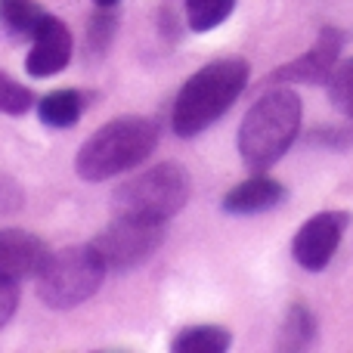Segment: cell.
<instances>
[{
  "label": "cell",
  "mask_w": 353,
  "mask_h": 353,
  "mask_svg": "<svg viewBox=\"0 0 353 353\" xmlns=\"http://www.w3.org/2000/svg\"><path fill=\"white\" fill-rule=\"evenodd\" d=\"M251 78V65L239 56L214 59L201 65L186 84L180 87L171 112V128L176 137L189 140L208 130L217 118H223L232 109L239 97L245 93Z\"/></svg>",
  "instance_id": "1"
},
{
  "label": "cell",
  "mask_w": 353,
  "mask_h": 353,
  "mask_svg": "<svg viewBox=\"0 0 353 353\" xmlns=\"http://www.w3.org/2000/svg\"><path fill=\"white\" fill-rule=\"evenodd\" d=\"M301 97L292 87L267 90L239 124V155L254 174L270 171L301 134Z\"/></svg>",
  "instance_id": "2"
},
{
  "label": "cell",
  "mask_w": 353,
  "mask_h": 353,
  "mask_svg": "<svg viewBox=\"0 0 353 353\" xmlns=\"http://www.w3.org/2000/svg\"><path fill=\"white\" fill-rule=\"evenodd\" d=\"M159 146V124L146 115H121L97 130L78 149L74 171L87 183H103L134 171Z\"/></svg>",
  "instance_id": "3"
},
{
  "label": "cell",
  "mask_w": 353,
  "mask_h": 353,
  "mask_svg": "<svg viewBox=\"0 0 353 353\" xmlns=\"http://www.w3.org/2000/svg\"><path fill=\"white\" fill-rule=\"evenodd\" d=\"M189 195H192V180H189L186 168L176 165V161H161V165L149 168L146 174L115 186L112 214L168 223L186 208Z\"/></svg>",
  "instance_id": "4"
},
{
  "label": "cell",
  "mask_w": 353,
  "mask_h": 353,
  "mask_svg": "<svg viewBox=\"0 0 353 353\" xmlns=\"http://www.w3.org/2000/svg\"><path fill=\"white\" fill-rule=\"evenodd\" d=\"M109 273L99 251L90 245H68L50 254L43 270L37 273V298L50 310H74L103 288Z\"/></svg>",
  "instance_id": "5"
},
{
  "label": "cell",
  "mask_w": 353,
  "mask_h": 353,
  "mask_svg": "<svg viewBox=\"0 0 353 353\" xmlns=\"http://www.w3.org/2000/svg\"><path fill=\"white\" fill-rule=\"evenodd\" d=\"M165 242V223L140 217H115L97 239L93 248L105 261L112 273H130L143 267Z\"/></svg>",
  "instance_id": "6"
},
{
  "label": "cell",
  "mask_w": 353,
  "mask_h": 353,
  "mask_svg": "<svg viewBox=\"0 0 353 353\" xmlns=\"http://www.w3.org/2000/svg\"><path fill=\"white\" fill-rule=\"evenodd\" d=\"M350 220L353 217L347 211H319L310 220H304L292 239V257L298 261V267L310 270V273L329 267Z\"/></svg>",
  "instance_id": "7"
},
{
  "label": "cell",
  "mask_w": 353,
  "mask_h": 353,
  "mask_svg": "<svg viewBox=\"0 0 353 353\" xmlns=\"http://www.w3.org/2000/svg\"><path fill=\"white\" fill-rule=\"evenodd\" d=\"M341 47H344V34L338 28H332V25H325L319 31L316 43L307 53H301L288 65L267 74L263 84H329L335 65L341 62Z\"/></svg>",
  "instance_id": "8"
},
{
  "label": "cell",
  "mask_w": 353,
  "mask_h": 353,
  "mask_svg": "<svg viewBox=\"0 0 353 353\" xmlns=\"http://www.w3.org/2000/svg\"><path fill=\"white\" fill-rule=\"evenodd\" d=\"M72 31L62 19L56 16H43V22L37 25L34 37H31V50H28V59H25V72L31 78H53L59 74L62 68L68 65L72 59Z\"/></svg>",
  "instance_id": "9"
},
{
  "label": "cell",
  "mask_w": 353,
  "mask_h": 353,
  "mask_svg": "<svg viewBox=\"0 0 353 353\" xmlns=\"http://www.w3.org/2000/svg\"><path fill=\"white\" fill-rule=\"evenodd\" d=\"M50 254L53 251L34 232L16 230V226L0 230V276L3 279H12V282L37 279V273L50 261Z\"/></svg>",
  "instance_id": "10"
},
{
  "label": "cell",
  "mask_w": 353,
  "mask_h": 353,
  "mask_svg": "<svg viewBox=\"0 0 353 353\" xmlns=\"http://www.w3.org/2000/svg\"><path fill=\"white\" fill-rule=\"evenodd\" d=\"M285 195L288 192L279 180L261 171L248 176L245 183H239V186H232L223 195L220 208H223V214H232V217H251V214H263L270 208H276L279 201H285Z\"/></svg>",
  "instance_id": "11"
},
{
  "label": "cell",
  "mask_w": 353,
  "mask_h": 353,
  "mask_svg": "<svg viewBox=\"0 0 353 353\" xmlns=\"http://www.w3.org/2000/svg\"><path fill=\"white\" fill-rule=\"evenodd\" d=\"M81 115H84V99H81L78 90H53L37 103V118L56 130L74 128L81 121Z\"/></svg>",
  "instance_id": "12"
},
{
  "label": "cell",
  "mask_w": 353,
  "mask_h": 353,
  "mask_svg": "<svg viewBox=\"0 0 353 353\" xmlns=\"http://www.w3.org/2000/svg\"><path fill=\"white\" fill-rule=\"evenodd\" d=\"M232 335L223 325H186L176 332L171 350L176 353H223L230 350Z\"/></svg>",
  "instance_id": "13"
},
{
  "label": "cell",
  "mask_w": 353,
  "mask_h": 353,
  "mask_svg": "<svg viewBox=\"0 0 353 353\" xmlns=\"http://www.w3.org/2000/svg\"><path fill=\"white\" fill-rule=\"evenodd\" d=\"M47 10L34 0H0V25L12 37H34Z\"/></svg>",
  "instance_id": "14"
},
{
  "label": "cell",
  "mask_w": 353,
  "mask_h": 353,
  "mask_svg": "<svg viewBox=\"0 0 353 353\" xmlns=\"http://www.w3.org/2000/svg\"><path fill=\"white\" fill-rule=\"evenodd\" d=\"M313 338H316V316L310 307L292 304L279 329V350H304L313 344Z\"/></svg>",
  "instance_id": "15"
},
{
  "label": "cell",
  "mask_w": 353,
  "mask_h": 353,
  "mask_svg": "<svg viewBox=\"0 0 353 353\" xmlns=\"http://www.w3.org/2000/svg\"><path fill=\"white\" fill-rule=\"evenodd\" d=\"M236 10V0H186V25L195 34L223 25Z\"/></svg>",
  "instance_id": "16"
},
{
  "label": "cell",
  "mask_w": 353,
  "mask_h": 353,
  "mask_svg": "<svg viewBox=\"0 0 353 353\" xmlns=\"http://www.w3.org/2000/svg\"><path fill=\"white\" fill-rule=\"evenodd\" d=\"M329 99L341 115L353 118V56L341 59L329 78Z\"/></svg>",
  "instance_id": "17"
},
{
  "label": "cell",
  "mask_w": 353,
  "mask_h": 353,
  "mask_svg": "<svg viewBox=\"0 0 353 353\" xmlns=\"http://www.w3.org/2000/svg\"><path fill=\"white\" fill-rule=\"evenodd\" d=\"M34 105V93L28 87H22L16 78H10L6 72H0V115H25Z\"/></svg>",
  "instance_id": "18"
},
{
  "label": "cell",
  "mask_w": 353,
  "mask_h": 353,
  "mask_svg": "<svg viewBox=\"0 0 353 353\" xmlns=\"http://www.w3.org/2000/svg\"><path fill=\"white\" fill-rule=\"evenodd\" d=\"M25 208V189L16 176H10L6 171H0V217L19 214Z\"/></svg>",
  "instance_id": "19"
},
{
  "label": "cell",
  "mask_w": 353,
  "mask_h": 353,
  "mask_svg": "<svg viewBox=\"0 0 353 353\" xmlns=\"http://www.w3.org/2000/svg\"><path fill=\"white\" fill-rule=\"evenodd\" d=\"M16 307H19V282L0 276V332L16 316Z\"/></svg>",
  "instance_id": "20"
},
{
  "label": "cell",
  "mask_w": 353,
  "mask_h": 353,
  "mask_svg": "<svg viewBox=\"0 0 353 353\" xmlns=\"http://www.w3.org/2000/svg\"><path fill=\"white\" fill-rule=\"evenodd\" d=\"M112 31H115V19H109L105 12H99L97 19H90V50L97 47V53L112 41Z\"/></svg>",
  "instance_id": "21"
},
{
  "label": "cell",
  "mask_w": 353,
  "mask_h": 353,
  "mask_svg": "<svg viewBox=\"0 0 353 353\" xmlns=\"http://www.w3.org/2000/svg\"><path fill=\"white\" fill-rule=\"evenodd\" d=\"M93 3H97V6H103V10H112V6H115L118 0H93Z\"/></svg>",
  "instance_id": "22"
}]
</instances>
